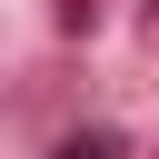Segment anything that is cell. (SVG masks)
<instances>
[{
  "mask_svg": "<svg viewBox=\"0 0 159 159\" xmlns=\"http://www.w3.org/2000/svg\"><path fill=\"white\" fill-rule=\"evenodd\" d=\"M50 159H119V139H109V129H70Z\"/></svg>",
  "mask_w": 159,
  "mask_h": 159,
  "instance_id": "obj_1",
  "label": "cell"
}]
</instances>
